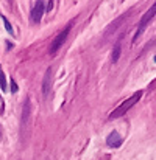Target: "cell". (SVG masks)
I'll return each mask as SVG.
<instances>
[{
    "label": "cell",
    "instance_id": "cell-1",
    "mask_svg": "<svg viewBox=\"0 0 156 160\" xmlns=\"http://www.w3.org/2000/svg\"><path fill=\"white\" fill-rule=\"evenodd\" d=\"M141 97H142V90H137L133 97H130L128 100H125L120 106L117 107L116 110H112L111 113H109V118L111 120H114V118H119V117H122L125 112H128V109H131V107L134 106L139 100H141Z\"/></svg>",
    "mask_w": 156,
    "mask_h": 160
},
{
    "label": "cell",
    "instance_id": "cell-2",
    "mask_svg": "<svg viewBox=\"0 0 156 160\" xmlns=\"http://www.w3.org/2000/svg\"><path fill=\"white\" fill-rule=\"evenodd\" d=\"M155 14H156V2H155V5L142 16V19H141V22H139V28L136 30V34H134V38H133V42H136L137 39H139V36L142 34V31L147 28V25L150 23V20L155 17Z\"/></svg>",
    "mask_w": 156,
    "mask_h": 160
},
{
    "label": "cell",
    "instance_id": "cell-3",
    "mask_svg": "<svg viewBox=\"0 0 156 160\" xmlns=\"http://www.w3.org/2000/svg\"><path fill=\"white\" fill-rule=\"evenodd\" d=\"M70 28H72V23H69L56 38H55V41L52 42V45H50V54H55L61 47H62V44L66 42V39H67V36H69V33H70Z\"/></svg>",
    "mask_w": 156,
    "mask_h": 160
},
{
    "label": "cell",
    "instance_id": "cell-4",
    "mask_svg": "<svg viewBox=\"0 0 156 160\" xmlns=\"http://www.w3.org/2000/svg\"><path fill=\"white\" fill-rule=\"evenodd\" d=\"M44 11H46V8H44V0H38L36 5H35V8H33V11H31V20H33L35 23H39L41 19H42Z\"/></svg>",
    "mask_w": 156,
    "mask_h": 160
},
{
    "label": "cell",
    "instance_id": "cell-5",
    "mask_svg": "<svg viewBox=\"0 0 156 160\" xmlns=\"http://www.w3.org/2000/svg\"><path fill=\"white\" fill-rule=\"evenodd\" d=\"M122 137L119 135V132H116V131H112L109 135H108V138H106V145L109 146V148H119L120 145H122Z\"/></svg>",
    "mask_w": 156,
    "mask_h": 160
},
{
    "label": "cell",
    "instance_id": "cell-6",
    "mask_svg": "<svg viewBox=\"0 0 156 160\" xmlns=\"http://www.w3.org/2000/svg\"><path fill=\"white\" fill-rule=\"evenodd\" d=\"M50 84H52V68L49 67L47 72H46V76H44V81H42V92L44 95L47 97L49 92H50Z\"/></svg>",
    "mask_w": 156,
    "mask_h": 160
},
{
    "label": "cell",
    "instance_id": "cell-7",
    "mask_svg": "<svg viewBox=\"0 0 156 160\" xmlns=\"http://www.w3.org/2000/svg\"><path fill=\"white\" fill-rule=\"evenodd\" d=\"M120 52H122V45H120V42H117V44H116V47H114V50H112V56H111V61H112V64L119 61Z\"/></svg>",
    "mask_w": 156,
    "mask_h": 160
},
{
    "label": "cell",
    "instance_id": "cell-8",
    "mask_svg": "<svg viewBox=\"0 0 156 160\" xmlns=\"http://www.w3.org/2000/svg\"><path fill=\"white\" fill-rule=\"evenodd\" d=\"M0 89H2V90L6 89V79H5V73H3L2 67H0Z\"/></svg>",
    "mask_w": 156,
    "mask_h": 160
},
{
    "label": "cell",
    "instance_id": "cell-9",
    "mask_svg": "<svg viewBox=\"0 0 156 160\" xmlns=\"http://www.w3.org/2000/svg\"><path fill=\"white\" fill-rule=\"evenodd\" d=\"M2 20H3V23H5V28H6V31H8L9 34H13L14 31H13V27H11V23L8 22V19H6L5 16H2Z\"/></svg>",
    "mask_w": 156,
    "mask_h": 160
},
{
    "label": "cell",
    "instance_id": "cell-10",
    "mask_svg": "<svg viewBox=\"0 0 156 160\" xmlns=\"http://www.w3.org/2000/svg\"><path fill=\"white\" fill-rule=\"evenodd\" d=\"M11 92H13V93L17 92V84H16L14 81H11Z\"/></svg>",
    "mask_w": 156,
    "mask_h": 160
}]
</instances>
